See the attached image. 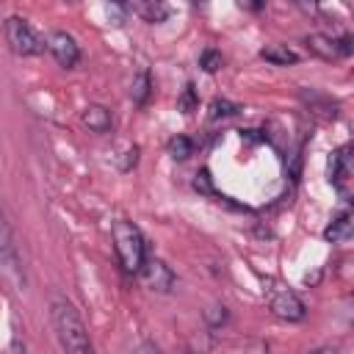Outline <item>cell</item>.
Segmentation results:
<instances>
[{
  "label": "cell",
  "mask_w": 354,
  "mask_h": 354,
  "mask_svg": "<svg viewBox=\"0 0 354 354\" xmlns=\"http://www.w3.org/2000/svg\"><path fill=\"white\" fill-rule=\"evenodd\" d=\"M50 321L55 329V337L66 354H94V343L86 332L83 318L77 315L75 304L66 299H53L50 304Z\"/></svg>",
  "instance_id": "obj_1"
},
{
  "label": "cell",
  "mask_w": 354,
  "mask_h": 354,
  "mask_svg": "<svg viewBox=\"0 0 354 354\" xmlns=\"http://www.w3.org/2000/svg\"><path fill=\"white\" fill-rule=\"evenodd\" d=\"M111 241H113V252H116V260H119L122 271L124 274H138L144 260H147V241H144L141 230L133 221L119 218L111 227Z\"/></svg>",
  "instance_id": "obj_2"
},
{
  "label": "cell",
  "mask_w": 354,
  "mask_h": 354,
  "mask_svg": "<svg viewBox=\"0 0 354 354\" xmlns=\"http://www.w3.org/2000/svg\"><path fill=\"white\" fill-rule=\"evenodd\" d=\"M3 33H6V44L11 47L14 55H39L44 50V39L30 28V22L25 17L11 14L3 22Z\"/></svg>",
  "instance_id": "obj_3"
},
{
  "label": "cell",
  "mask_w": 354,
  "mask_h": 354,
  "mask_svg": "<svg viewBox=\"0 0 354 354\" xmlns=\"http://www.w3.org/2000/svg\"><path fill=\"white\" fill-rule=\"evenodd\" d=\"M0 277L6 282H11L17 290L25 285V274H22V260H19V249L11 232V224L0 207Z\"/></svg>",
  "instance_id": "obj_4"
},
{
  "label": "cell",
  "mask_w": 354,
  "mask_h": 354,
  "mask_svg": "<svg viewBox=\"0 0 354 354\" xmlns=\"http://www.w3.org/2000/svg\"><path fill=\"white\" fill-rule=\"evenodd\" d=\"M326 177H329V185H332L343 199L351 196V180H354L351 144H343V147H337V149L329 155V160H326Z\"/></svg>",
  "instance_id": "obj_5"
},
{
  "label": "cell",
  "mask_w": 354,
  "mask_h": 354,
  "mask_svg": "<svg viewBox=\"0 0 354 354\" xmlns=\"http://www.w3.org/2000/svg\"><path fill=\"white\" fill-rule=\"evenodd\" d=\"M304 44L313 55L324 61H335L351 53V36H326V33H310L304 36Z\"/></svg>",
  "instance_id": "obj_6"
},
{
  "label": "cell",
  "mask_w": 354,
  "mask_h": 354,
  "mask_svg": "<svg viewBox=\"0 0 354 354\" xmlns=\"http://www.w3.org/2000/svg\"><path fill=\"white\" fill-rule=\"evenodd\" d=\"M44 47L47 53L58 61V66L64 69H72L77 61H80V47L75 41V36H69L66 30H53L47 39H44Z\"/></svg>",
  "instance_id": "obj_7"
},
{
  "label": "cell",
  "mask_w": 354,
  "mask_h": 354,
  "mask_svg": "<svg viewBox=\"0 0 354 354\" xmlns=\"http://www.w3.org/2000/svg\"><path fill=\"white\" fill-rule=\"evenodd\" d=\"M138 277H141L144 288H149L155 293H169L174 288V271L158 257H147L141 271H138Z\"/></svg>",
  "instance_id": "obj_8"
},
{
  "label": "cell",
  "mask_w": 354,
  "mask_h": 354,
  "mask_svg": "<svg viewBox=\"0 0 354 354\" xmlns=\"http://www.w3.org/2000/svg\"><path fill=\"white\" fill-rule=\"evenodd\" d=\"M271 313H274L277 318L293 324V321H301V318L307 315V307H304V301H301L293 290L282 288V290H274V296H271Z\"/></svg>",
  "instance_id": "obj_9"
},
{
  "label": "cell",
  "mask_w": 354,
  "mask_h": 354,
  "mask_svg": "<svg viewBox=\"0 0 354 354\" xmlns=\"http://www.w3.org/2000/svg\"><path fill=\"white\" fill-rule=\"evenodd\" d=\"M80 122H83V127H88L91 133H108L111 124H113L111 111H108L105 105H97V102H91V105H86V108L80 111Z\"/></svg>",
  "instance_id": "obj_10"
},
{
  "label": "cell",
  "mask_w": 354,
  "mask_h": 354,
  "mask_svg": "<svg viewBox=\"0 0 354 354\" xmlns=\"http://www.w3.org/2000/svg\"><path fill=\"white\" fill-rule=\"evenodd\" d=\"M351 232H354V221H351V210L346 207V210H340V213L326 224L324 238H326L329 243H348Z\"/></svg>",
  "instance_id": "obj_11"
},
{
  "label": "cell",
  "mask_w": 354,
  "mask_h": 354,
  "mask_svg": "<svg viewBox=\"0 0 354 354\" xmlns=\"http://www.w3.org/2000/svg\"><path fill=\"white\" fill-rule=\"evenodd\" d=\"M260 58L274 64V66H293L299 61V53L293 47H288V44H266L260 50Z\"/></svg>",
  "instance_id": "obj_12"
},
{
  "label": "cell",
  "mask_w": 354,
  "mask_h": 354,
  "mask_svg": "<svg viewBox=\"0 0 354 354\" xmlns=\"http://www.w3.org/2000/svg\"><path fill=\"white\" fill-rule=\"evenodd\" d=\"M127 11H136L138 17H144L147 22H163L169 17V6L166 3H155V0H144V3H133L127 6Z\"/></svg>",
  "instance_id": "obj_13"
},
{
  "label": "cell",
  "mask_w": 354,
  "mask_h": 354,
  "mask_svg": "<svg viewBox=\"0 0 354 354\" xmlns=\"http://www.w3.org/2000/svg\"><path fill=\"white\" fill-rule=\"evenodd\" d=\"M149 94H152V77H149L147 69H141V72L133 77V83H130V97H133L136 105H144V102L149 100Z\"/></svg>",
  "instance_id": "obj_14"
},
{
  "label": "cell",
  "mask_w": 354,
  "mask_h": 354,
  "mask_svg": "<svg viewBox=\"0 0 354 354\" xmlns=\"http://www.w3.org/2000/svg\"><path fill=\"white\" fill-rule=\"evenodd\" d=\"M169 155H171L174 160H185L188 155H194V141H191L188 136L171 138V141H169Z\"/></svg>",
  "instance_id": "obj_15"
},
{
  "label": "cell",
  "mask_w": 354,
  "mask_h": 354,
  "mask_svg": "<svg viewBox=\"0 0 354 354\" xmlns=\"http://www.w3.org/2000/svg\"><path fill=\"white\" fill-rule=\"evenodd\" d=\"M199 64H202V69H205V72H216V69L224 64V58H221V53H218V50H205V53H202V58H199Z\"/></svg>",
  "instance_id": "obj_16"
},
{
  "label": "cell",
  "mask_w": 354,
  "mask_h": 354,
  "mask_svg": "<svg viewBox=\"0 0 354 354\" xmlns=\"http://www.w3.org/2000/svg\"><path fill=\"white\" fill-rule=\"evenodd\" d=\"M210 108H213V111H210L213 119H218V116H232V113L238 111V105H232V102H227V100H213Z\"/></svg>",
  "instance_id": "obj_17"
},
{
  "label": "cell",
  "mask_w": 354,
  "mask_h": 354,
  "mask_svg": "<svg viewBox=\"0 0 354 354\" xmlns=\"http://www.w3.org/2000/svg\"><path fill=\"white\" fill-rule=\"evenodd\" d=\"M180 108H183V113H191V111L196 108V91H194L191 83L185 86V91H183V97H180Z\"/></svg>",
  "instance_id": "obj_18"
},
{
  "label": "cell",
  "mask_w": 354,
  "mask_h": 354,
  "mask_svg": "<svg viewBox=\"0 0 354 354\" xmlns=\"http://www.w3.org/2000/svg\"><path fill=\"white\" fill-rule=\"evenodd\" d=\"M218 313H213V307L205 313V318H207V324H213V326H218V324H224L227 321V310L224 307H216Z\"/></svg>",
  "instance_id": "obj_19"
},
{
  "label": "cell",
  "mask_w": 354,
  "mask_h": 354,
  "mask_svg": "<svg viewBox=\"0 0 354 354\" xmlns=\"http://www.w3.org/2000/svg\"><path fill=\"white\" fill-rule=\"evenodd\" d=\"M130 354H160V348L155 346V343H149V340H144V343H138Z\"/></svg>",
  "instance_id": "obj_20"
},
{
  "label": "cell",
  "mask_w": 354,
  "mask_h": 354,
  "mask_svg": "<svg viewBox=\"0 0 354 354\" xmlns=\"http://www.w3.org/2000/svg\"><path fill=\"white\" fill-rule=\"evenodd\" d=\"M243 354H268V346H266V343H252Z\"/></svg>",
  "instance_id": "obj_21"
},
{
  "label": "cell",
  "mask_w": 354,
  "mask_h": 354,
  "mask_svg": "<svg viewBox=\"0 0 354 354\" xmlns=\"http://www.w3.org/2000/svg\"><path fill=\"white\" fill-rule=\"evenodd\" d=\"M307 354H340V348L337 346H318V348H313Z\"/></svg>",
  "instance_id": "obj_22"
}]
</instances>
